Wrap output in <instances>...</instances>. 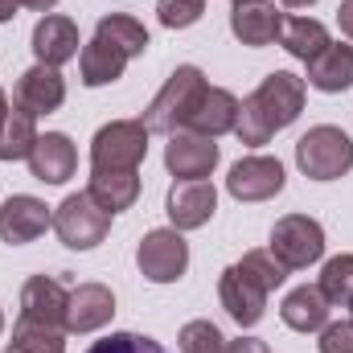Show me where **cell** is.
<instances>
[{
  "mask_svg": "<svg viewBox=\"0 0 353 353\" xmlns=\"http://www.w3.org/2000/svg\"><path fill=\"white\" fill-rule=\"evenodd\" d=\"M304 94L308 83L292 70H275L267 74L259 87L251 90L239 107V123H234V136L247 144V148H263L275 132H283L288 123L300 119L304 111Z\"/></svg>",
  "mask_w": 353,
  "mask_h": 353,
  "instance_id": "obj_1",
  "label": "cell"
},
{
  "mask_svg": "<svg viewBox=\"0 0 353 353\" xmlns=\"http://www.w3.org/2000/svg\"><path fill=\"white\" fill-rule=\"evenodd\" d=\"M148 157L144 119H111L90 140V173H136Z\"/></svg>",
  "mask_w": 353,
  "mask_h": 353,
  "instance_id": "obj_2",
  "label": "cell"
},
{
  "mask_svg": "<svg viewBox=\"0 0 353 353\" xmlns=\"http://www.w3.org/2000/svg\"><path fill=\"white\" fill-rule=\"evenodd\" d=\"M205 87H210V83H205V74H201L197 66H176L173 74H169V83L157 90V99L148 103L144 128H148V132H161V136L181 132V128L189 123V115H193V107H197V99H201Z\"/></svg>",
  "mask_w": 353,
  "mask_h": 353,
  "instance_id": "obj_3",
  "label": "cell"
},
{
  "mask_svg": "<svg viewBox=\"0 0 353 353\" xmlns=\"http://www.w3.org/2000/svg\"><path fill=\"white\" fill-rule=\"evenodd\" d=\"M296 165L308 181H337L353 169V140L333 123L308 128L296 140Z\"/></svg>",
  "mask_w": 353,
  "mask_h": 353,
  "instance_id": "obj_4",
  "label": "cell"
},
{
  "mask_svg": "<svg viewBox=\"0 0 353 353\" xmlns=\"http://www.w3.org/2000/svg\"><path fill=\"white\" fill-rule=\"evenodd\" d=\"M288 271H304L325 255V226L308 214H283L271 226V247H267Z\"/></svg>",
  "mask_w": 353,
  "mask_h": 353,
  "instance_id": "obj_5",
  "label": "cell"
},
{
  "mask_svg": "<svg viewBox=\"0 0 353 353\" xmlns=\"http://www.w3.org/2000/svg\"><path fill=\"white\" fill-rule=\"evenodd\" d=\"M111 230V214L94 205L87 189L83 193H70L58 210H54V234L62 239V247L70 251H94Z\"/></svg>",
  "mask_w": 353,
  "mask_h": 353,
  "instance_id": "obj_6",
  "label": "cell"
},
{
  "mask_svg": "<svg viewBox=\"0 0 353 353\" xmlns=\"http://www.w3.org/2000/svg\"><path fill=\"white\" fill-rule=\"evenodd\" d=\"M136 267L148 283H176L189 267V243L181 239V230L173 226H161V230H148L136 247Z\"/></svg>",
  "mask_w": 353,
  "mask_h": 353,
  "instance_id": "obj_7",
  "label": "cell"
},
{
  "mask_svg": "<svg viewBox=\"0 0 353 353\" xmlns=\"http://www.w3.org/2000/svg\"><path fill=\"white\" fill-rule=\"evenodd\" d=\"M267 296H271V292H267L243 263H230L222 271V279H218V300H222V308L230 312V321H239L243 329H255V325L263 321Z\"/></svg>",
  "mask_w": 353,
  "mask_h": 353,
  "instance_id": "obj_8",
  "label": "cell"
},
{
  "mask_svg": "<svg viewBox=\"0 0 353 353\" xmlns=\"http://www.w3.org/2000/svg\"><path fill=\"white\" fill-rule=\"evenodd\" d=\"M218 144L214 136H201V132H173L169 144H165V169L176 181H205L218 165Z\"/></svg>",
  "mask_w": 353,
  "mask_h": 353,
  "instance_id": "obj_9",
  "label": "cell"
},
{
  "mask_svg": "<svg viewBox=\"0 0 353 353\" xmlns=\"http://www.w3.org/2000/svg\"><path fill=\"white\" fill-rule=\"evenodd\" d=\"M54 226V214L41 197L33 193H12L4 205H0V239L8 247H25L33 239H41L46 230Z\"/></svg>",
  "mask_w": 353,
  "mask_h": 353,
  "instance_id": "obj_10",
  "label": "cell"
},
{
  "mask_svg": "<svg viewBox=\"0 0 353 353\" xmlns=\"http://www.w3.org/2000/svg\"><path fill=\"white\" fill-rule=\"evenodd\" d=\"M66 304H70V292L54 275H29L21 288V321L50 325V329L66 333Z\"/></svg>",
  "mask_w": 353,
  "mask_h": 353,
  "instance_id": "obj_11",
  "label": "cell"
},
{
  "mask_svg": "<svg viewBox=\"0 0 353 353\" xmlns=\"http://www.w3.org/2000/svg\"><path fill=\"white\" fill-rule=\"evenodd\" d=\"M226 189L234 201H271L283 189V165L275 157H243L226 176Z\"/></svg>",
  "mask_w": 353,
  "mask_h": 353,
  "instance_id": "obj_12",
  "label": "cell"
},
{
  "mask_svg": "<svg viewBox=\"0 0 353 353\" xmlns=\"http://www.w3.org/2000/svg\"><path fill=\"white\" fill-rule=\"evenodd\" d=\"M79 25L70 17H58V12H46L37 25H33V37H29V50L41 66H66L70 58H79Z\"/></svg>",
  "mask_w": 353,
  "mask_h": 353,
  "instance_id": "obj_13",
  "label": "cell"
},
{
  "mask_svg": "<svg viewBox=\"0 0 353 353\" xmlns=\"http://www.w3.org/2000/svg\"><path fill=\"white\" fill-rule=\"evenodd\" d=\"M218 210V193L210 181H173L169 189V201H165V214L173 222V230H197L214 218Z\"/></svg>",
  "mask_w": 353,
  "mask_h": 353,
  "instance_id": "obj_14",
  "label": "cell"
},
{
  "mask_svg": "<svg viewBox=\"0 0 353 353\" xmlns=\"http://www.w3.org/2000/svg\"><path fill=\"white\" fill-rule=\"evenodd\" d=\"M79 169V148L70 144L66 132H46L37 136L33 152H29V173L41 185H66Z\"/></svg>",
  "mask_w": 353,
  "mask_h": 353,
  "instance_id": "obj_15",
  "label": "cell"
},
{
  "mask_svg": "<svg viewBox=\"0 0 353 353\" xmlns=\"http://www.w3.org/2000/svg\"><path fill=\"white\" fill-rule=\"evenodd\" d=\"M279 29H283V12L271 0H243L230 8V33L251 50L279 41Z\"/></svg>",
  "mask_w": 353,
  "mask_h": 353,
  "instance_id": "obj_16",
  "label": "cell"
},
{
  "mask_svg": "<svg viewBox=\"0 0 353 353\" xmlns=\"http://www.w3.org/2000/svg\"><path fill=\"white\" fill-rule=\"evenodd\" d=\"M17 107L29 111V115H50L66 103V79L58 74V66H29L21 79H17Z\"/></svg>",
  "mask_w": 353,
  "mask_h": 353,
  "instance_id": "obj_17",
  "label": "cell"
},
{
  "mask_svg": "<svg viewBox=\"0 0 353 353\" xmlns=\"http://www.w3.org/2000/svg\"><path fill=\"white\" fill-rule=\"evenodd\" d=\"M115 316V296L107 283H79L66 304V333H99Z\"/></svg>",
  "mask_w": 353,
  "mask_h": 353,
  "instance_id": "obj_18",
  "label": "cell"
},
{
  "mask_svg": "<svg viewBox=\"0 0 353 353\" xmlns=\"http://www.w3.org/2000/svg\"><path fill=\"white\" fill-rule=\"evenodd\" d=\"M239 99L230 94L226 87H205L201 90V99H197V107H193V115H189V123L181 128V132H201V136H226V132H234V123H239Z\"/></svg>",
  "mask_w": 353,
  "mask_h": 353,
  "instance_id": "obj_19",
  "label": "cell"
},
{
  "mask_svg": "<svg viewBox=\"0 0 353 353\" xmlns=\"http://www.w3.org/2000/svg\"><path fill=\"white\" fill-rule=\"evenodd\" d=\"M312 90H325V94H341L353 87V46L345 41H329L312 62H308V79Z\"/></svg>",
  "mask_w": 353,
  "mask_h": 353,
  "instance_id": "obj_20",
  "label": "cell"
},
{
  "mask_svg": "<svg viewBox=\"0 0 353 353\" xmlns=\"http://www.w3.org/2000/svg\"><path fill=\"white\" fill-rule=\"evenodd\" d=\"M329 300L321 296V288H296V292H288L283 296V304H279V316H283V325L292 329V333H321L325 325H329Z\"/></svg>",
  "mask_w": 353,
  "mask_h": 353,
  "instance_id": "obj_21",
  "label": "cell"
},
{
  "mask_svg": "<svg viewBox=\"0 0 353 353\" xmlns=\"http://www.w3.org/2000/svg\"><path fill=\"white\" fill-rule=\"evenodd\" d=\"M79 70H83V87H107V83L123 79L128 58L115 46H107L103 37H94V41L83 46V54H79Z\"/></svg>",
  "mask_w": 353,
  "mask_h": 353,
  "instance_id": "obj_22",
  "label": "cell"
},
{
  "mask_svg": "<svg viewBox=\"0 0 353 353\" xmlns=\"http://www.w3.org/2000/svg\"><path fill=\"white\" fill-rule=\"evenodd\" d=\"M94 37H103L107 46H115L128 62L132 58H144V50H148V29L136 21V17H128V12H111V17H99V25H94Z\"/></svg>",
  "mask_w": 353,
  "mask_h": 353,
  "instance_id": "obj_23",
  "label": "cell"
},
{
  "mask_svg": "<svg viewBox=\"0 0 353 353\" xmlns=\"http://www.w3.org/2000/svg\"><path fill=\"white\" fill-rule=\"evenodd\" d=\"M329 41H333V37H329V29H325L316 17H288L283 29H279V46H283L292 58H300V62H312Z\"/></svg>",
  "mask_w": 353,
  "mask_h": 353,
  "instance_id": "obj_24",
  "label": "cell"
},
{
  "mask_svg": "<svg viewBox=\"0 0 353 353\" xmlns=\"http://www.w3.org/2000/svg\"><path fill=\"white\" fill-rule=\"evenodd\" d=\"M87 193L94 197L99 210H107V214L115 218L119 210H128V205L140 197V176L136 173H90Z\"/></svg>",
  "mask_w": 353,
  "mask_h": 353,
  "instance_id": "obj_25",
  "label": "cell"
},
{
  "mask_svg": "<svg viewBox=\"0 0 353 353\" xmlns=\"http://www.w3.org/2000/svg\"><path fill=\"white\" fill-rule=\"evenodd\" d=\"M33 144H37V115L12 107L4 128H0V161H8V165L12 161H29Z\"/></svg>",
  "mask_w": 353,
  "mask_h": 353,
  "instance_id": "obj_26",
  "label": "cell"
},
{
  "mask_svg": "<svg viewBox=\"0 0 353 353\" xmlns=\"http://www.w3.org/2000/svg\"><path fill=\"white\" fill-rule=\"evenodd\" d=\"M8 353H66V333L62 329H50V325H33V321H21L12 325V341Z\"/></svg>",
  "mask_w": 353,
  "mask_h": 353,
  "instance_id": "obj_27",
  "label": "cell"
},
{
  "mask_svg": "<svg viewBox=\"0 0 353 353\" xmlns=\"http://www.w3.org/2000/svg\"><path fill=\"white\" fill-rule=\"evenodd\" d=\"M321 296L333 304V308H350L353 296V255H333L329 263L321 267Z\"/></svg>",
  "mask_w": 353,
  "mask_h": 353,
  "instance_id": "obj_28",
  "label": "cell"
},
{
  "mask_svg": "<svg viewBox=\"0 0 353 353\" xmlns=\"http://www.w3.org/2000/svg\"><path fill=\"white\" fill-rule=\"evenodd\" d=\"M176 345H181V353H222L226 350V337H222V329L214 321H189L181 329Z\"/></svg>",
  "mask_w": 353,
  "mask_h": 353,
  "instance_id": "obj_29",
  "label": "cell"
},
{
  "mask_svg": "<svg viewBox=\"0 0 353 353\" xmlns=\"http://www.w3.org/2000/svg\"><path fill=\"white\" fill-rule=\"evenodd\" d=\"M87 353H169L161 341L144 337V333H111L103 341H94Z\"/></svg>",
  "mask_w": 353,
  "mask_h": 353,
  "instance_id": "obj_30",
  "label": "cell"
},
{
  "mask_svg": "<svg viewBox=\"0 0 353 353\" xmlns=\"http://www.w3.org/2000/svg\"><path fill=\"white\" fill-rule=\"evenodd\" d=\"M239 263L247 267V271H251V275H255V279H259V283L267 288V292H275V288H279V283L288 279V267L279 263V259H275L271 251H247V255H243Z\"/></svg>",
  "mask_w": 353,
  "mask_h": 353,
  "instance_id": "obj_31",
  "label": "cell"
},
{
  "mask_svg": "<svg viewBox=\"0 0 353 353\" xmlns=\"http://www.w3.org/2000/svg\"><path fill=\"white\" fill-rule=\"evenodd\" d=\"M201 12H205V0H161L157 4V17L165 29H189L201 21Z\"/></svg>",
  "mask_w": 353,
  "mask_h": 353,
  "instance_id": "obj_32",
  "label": "cell"
},
{
  "mask_svg": "<svg viewBox=\"0 0 353 353\" xmlns=\"http://www.w3.org/2000/svg\"><path fill=\"white\" fill-rule=\"evenodd\" d=\"M321 353H353V321H333L321 329Z\"/></svg>",
  "mask_w": 353,
  "mask_h": 353,
  "instance_id": "obj_33",
  "label": "cell"
},
{
  "mask_svg": "<svg viewBox=\"0 0 353 353\" xmlns=\"http://www.w3.org/2000/svg\"><path fill=\"white\" fill-rule=\"evenodd\" d=\"M222 353H271V350H267V341H259V337H239V341H226Z\"/></svg>",
  "mask_w": 353,
  "mask_h": 353,
  "instance_id": "obj_34",
  "label": "cell"
},
{
  "mask_svg": "<svg viewBox=\"0 0 353 353\" xmlns=\"http://www.w3.org/2000/svg\"><path fill=\"white\" fill-rule=\"evenodd\" d=\"M337 25H341V33L353 41V0H341V8H337Z\"/></svg>",
  "mask_w": 353,
  "mask_h": 353,
  "instance_id": "obj_35",
  "label": "cell"
},
{
  "mask_svg": "<svg viewBox=\"0 0 353 353\" xmlns=\"http://www.w3.org/2000/svg\"><path fill=\"white\" fill-rule=\"evenodd\" d=\"M17 8H21V0H0V25H4V21H12V17H17Z\"/></svg>",
  "mask_w": 353,
  "mask_h": 353,
  "instance_id": "obj_36",
  "label": "cell"
},
{
  "mask_svg": "<svg viewBox=\"0 0 353 353\" xmlns=\"http://www.w3.org/2000/svg\"><path fill=\"white\" fill-rule=\"evenodd\" d=\"M21 4H25V8H37V12H50L58 0H21Z\"/></svg>",
  "mask_w": 353,
  "mask_h": 353,
  "instance_id": "obj_37",
  "label": "cell"
},
{
  "mask_svg": "<svg viewBox=\"0 0 353 353\" xmlns=\"http://www.w3.org/2000/svg\"><path fill=\"white\" fill-rule=\"evenodd\" d=\"M279 4H283V8H312L316 0H279Z\"/></svg>",
  "mask_w": 353,
  "mask_h": 353,
  "instance_id": "obj_38",
  "label": "cell"
},
{
  "mask_svg": "<svg viewBox=\"0 0 353 353\" xmlns=\"http://www.w3.org/2000/svg\"><path fill=\"white\" fill-rule=\"evenodd\" d=\"M4 119H8V99H4V90H0V128H4Z\"/></svg>",
  "mask_w": 353,
  "mask_h": 353,
  "instance_id": "obj_39",
  "label": "cell"
},
{
  "mask_svg": "<svg viewBox=\"0 0 353 353\" xmlns=\"http://www.w3.org/2000/svg\"><path fill=\"white\" fill-rule=\"evenodd\" d=\"M0 333H4V312H0Z\"/></svg>",
  "mask_w": 353,
  "mask_h": 353,
  "instance_id": "obj_40",
  "label": "cell"
},
{
  "mask_svg": "<svg viewBox=\"0 0 353 353\" xmlns=\"http://www.w3.org/2000/svg\"><path fill=\"white\" fill-rule=\"evenodd\" d=\"M230 4H243V0H230Z\"/></svg>",
  "mask_w": 353,
  "mask_h": 353,
  "instance_id": "obj_41",
  "label": "cell"
},
{
  "mask_svg": "<svg viewBox=\"0 0 353 353\" xmlns=\"http://www.w3.org/2000/svg\"><path fill=\"white\" fill-rule=\"evenodd\" d=\"M350 308H353V296H350Z\"/></svg>",
  "mask_w": 353,
  "mask_h": 353,
  "instance_id": "obj_42",
  "label": "cell"
}]
</instances>
